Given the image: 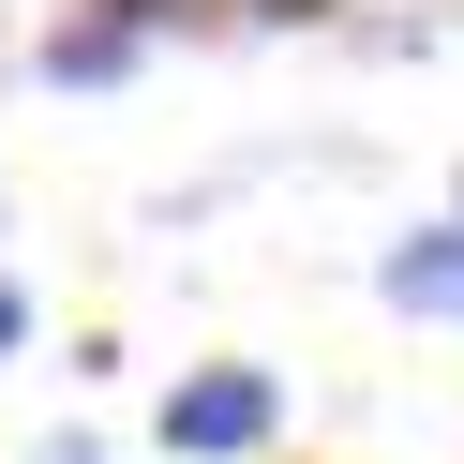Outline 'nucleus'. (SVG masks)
<instances>
[{
	"instance_id": "obj_4",
	"label": "nucleus",
	"mask_w": 464,
	"mask_h": 464,
	"mask_svg": "<svg viewBox=\"0 0 464 464\" xmlns=\"http://www.w3.org/2000/svg\"><path fill=\"white\" fill-rule=\"evenodd\" d=\"M255 31H314V15H330V0H240Z\"/></svg>"
},
{
	"instance_id": "obj_6",
	"label": "nucleus",
	"mask_w": 464,
	"mask_h": 464,
	"mask_svg": "<svg viewBox=\"0 0 464 464\" xmlns=\"http://www.w3.org/2000/svg\"><path fill=\"white\" fill-rule=\"evenodd\" d=\"M105 15H135V31H165V15H195V0H105Z\"/></svg>"
},
{
	"instance_id": "obj_5",
	"label": "nucleus",
	"mask_w": 464,
	"mask_h": 464,
	"mask_svg": "<svg viewBox=\"0 0 464 464\" xmlns=\"http://www.w3.org/2000/svg\"><path fill=\"white\" fill-rule=\"evenodd\" d=\"M15 344H31V300H15V285H0V360H15Z\"/></svg>"
},
{
	"instance_id": "obj_1",
	"label": "nucleus",
	"mask_w": 464,
	"mask_h": 464,
	"mask_svg": "<svg viewBox=\"0 0 464 464\" xmlns=\"http://www.w3.org/2000/svg\"><path fill=\"white\" fill-rule=\"evenodd\" d=\"M270 434H285V390L255 360H210V374L165 390V450H180V464H255Z\"/></svg>"
},
{
	"instance_id": "obj_3",
	"label": "nucleus",
	"mask_w": 464,
	"mask_h": 464,
	"mask_svg": "<svg viewBox=\"0 0 464 464\" xmlns=\"http://www.w3.org/2000/svg\"><path fill=\"white\" fill-rule=\"evenodd\" d=\"M105 75H135V15H75V31H45V91H105Z\"/></svg>"
},
{
	"instance_id": "obj_2",
	"label": "nucleus",
	"mask_w": 464,
	"mask_h": 464,
	"mask_svg": "<svg viewBox=\"0 0 464 464\" xmlns=\"http://www.w3.org/2000/svg\"><path fill=\"white\" fill-rule=\"evenodd\" d=\"M374 285H390V314H450V330H464V225L390 240V255H374Z\"/></svg>"
},
{
	"instance_id": "obj_7",
	"label": "nucleus",
	"mask_w": 464,
	"mask_h": 464,
	"mask_svg": "<svg viewBox=\"0 0 464 464\" xmlns=\"http://www.w3.org/2000/svg\"><path fill=\"white\" fill-rule=\"evenodd\" d=\"M31 464H105V450H91V434H45V450H31Z\"/></svg>"
}]
</instances>
